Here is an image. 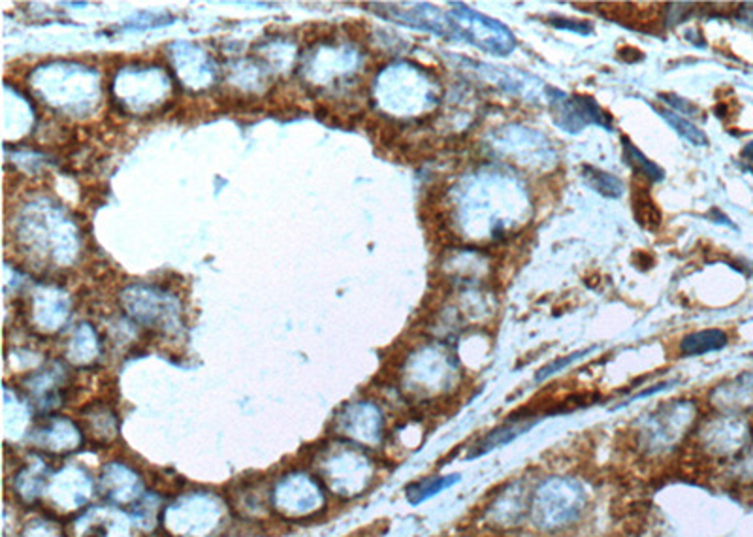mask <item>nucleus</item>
Wrapping results in <instances>:
<instances>
[{"label": "nucleus", "instance_id": "nucleus-1", "mask_svg": "<svg viewBox=\"0 0 753 537\" xmlns=\"http://www.w3.org/2000/svg\"><path fill=\"white\" fill-rule=\"evenodd\" d=\"M588 509V493L583 481L571 475H551L541 481L532 493L530 520L543 534L569 530Z\"/></svg>", "mask_w": 753, "mask_h": 537}, {"label": "nucleus", "instance_id": "nucleus-2", "mask_svg": "<svg viewBox=\"0 0 753 537\" xmlns=\"http://www.w3.org/2000/svg\"><path fill=\"white\" fill-rule=\"evenodd\" d=\"M697 419L696 403L677 400L642 417L635 427L634 442L637 453L646 459H661L671 454L684 442Z\"/></svg>", "mask_w": 753, "mask_h": 537}, {"label": "nucleus", "instance_id": "nucleus-3", "mask_svg": "<svg viewBox=\"0 0 753 537\" xmlns=\"http://www.w3.org/2000/svg\"><path fill=\"white\" fill-rule=\"evenodd\" d=\"M318 474L339 496H356L375 480V464L360 445H343L315 464Z\"/></svg>", "mask_w": 753, "mask_h": 537}, {"label": "nucleus", "instance_id": "nucleus-4", "mask_svg": "<svg viewBox=\"0 0 753 537\" xmlns=\"http://www.w3.org/2000/svg\"><path fill=\"white\" fill-rule=\"evenodd\" d=\"M752 442V429L742 417L722 415L704 422L697 430V453L710 461H731L739 459Z\"/></svg>", "mask_w": 753, "mask_h": 537}, {"label": "nucleus", "instance_id": "nucleus-5", "mask_svg": "<svg viewBox=\"0 0 753 537\" xmlns=\"http://www.w3.org/2000/svg\"><path fill=\"white\" fill-rule=\"evenodd\" d=\"M452 8L454 10L450 15L458 21V39L468 40L477 48H481L482 52L492 53L498 57H506L516 50V39L513 32L501 21L492 20L484 13L471 10L460 2L452 4Z\"/></svg>", "mask_w": 753, "mask_h": 537}, {"label": "nucleus", "instance_id": "nucleus-6", "mask_svg": "<svg viewBox=\"0 0 753 537\" xmlns=\"http://www.w3.org/2000/svg\"><path fill=\"white\" fill-rule=\"evenodd\" d=\"M326 506L323 486L307 474H289L272 491V507L281 517L307 518Z\"/></svg>", "mask_w": 753, "mask_h": 537}, {"label": "nucleus", "instance_id": "nucleus-7", "mask_svg": "<svg viewBox=\"0 0 753 537\" xmlns=\"http://www.w3.org/2000/svg\"><path fill=\"white\" fill-rule=\"evenodd\" d=\"M222 509L208 494H190L165 512V526L178 536L202 537L216 530Z\"/></svg>", "mask_w": 753, "mask_h": 537}, {"label": "nucleus", "instance_id": "nucleus-8", "mask_svg": "<svg viewBox=\"0 0 753 537\" xmlns=\"http://www.w3.org/2000/svg\"><path fill=\"white\" fill-rule=\"evenodd\" d=\"M551 93L552 109L556 117L557 127L564 128L571 135L581 133L586 125H597L613 133V117L595 103V98L586 95H565L556 90Z\"/></svg>", "mask_w": 753, "mask_h": 537}, {"label": "nucleus", "instance_id": "nucleus-9", "mask_svg": "<svg viewBox=\"0 0 753 537\" xmlns=\"http://www.w3.org/2000/svg\"><path fill=\"white\" fill-rule=\"evenodd\" d=\"M532 493L525 481H514L506 485L490 504H488L484 520L487 525L506 530L522 523L525 515H530Z\"/></svg>", "mask_w": 753, "mask_h": 537}, {"label": "nucleus", "instance_id": "nucleus-10", "mask_svg": "<svg viewBox=\"0 0 753 537\" xmlns=\"http://www.w3.org/2000/svg\"><path fill=\"white\" fill-rule=\"evenodd\" d=\"M102 491L114 506L136 507L144 498V481L125 464L112 462L102 470Z\"/></svg>", "mask_w": 753, "mask_h": 537}, {"label": "nucleus", "instance_id": "nucleus-11", "mask_svg": "<svg viewBox=\"0 0 753 537\" xmlns=\"http://www.w3.org/2000/svg\"><path fill=\"white\" fill-rule=\"evenodd\" d=\"M710 400L714 402L715 408L728 411L731 415L753 410V371L742 373L729 383L720 385L712 392Z\"/></svg>", "mask_w": 753, "mask_h": 537}, {"label": "nucleus", "instance_id": "nucleus-12", "mask_svg": "<svg viewBox=\"0 0 753 537\" xmlns=\"http://www.w3.org/2000/svg\"><path fill=\"white\" fill-rule=\"evenodd\" d=\"M538 419H541V417L537 415L519 417V419L514 417V419H509V421L501 424L500 429L492 430L490 434L482 438L481 442L475 443L473 449L469 451L468 459H477V456H481V454L490 453V451H494V449L503 448L506 443L513 442L519 435L533 429Z\"/></svg>", "mask_w": 753, "mask_h": 537}, {"label": "nucleus", "instance_id": "nucleus-13", "mask_svg": "<svg viewBox=\"0 0 753 537\" xmlns=\"http://www.w3.org/2000/svg\"><path fill=\"white\" fill-rule=\"evenodd\" d=\"M345 434L353 438L364 448L377 445L383 440V415L380 411L369 403L358 408L356 415H348V424H345Z\"/></svg>", "mask_w": 753, "mask_h": 537}, {"label": "nucleus", "instance_id": "nucleus-14", "mask_svg": "<svg viewBox=\"0 0 753 537\" xmlns=\"http://www.w3.org/2000/svg\"><path fill=\"white\" fill-rule=\"evenodd\" d=\"M728 334L720 328H709V330H699V333L684 336L680 341V352L686 357H701L707 352L720 351L723 347H728Z\"/></svg>", "mask_w": 753, "mask_h": 537}, {"label": "nucleus", "instance_id": "nucleus-15", "mask_svg": "<svg viewBox=\"0 0 753 537\" xmlns=\"http://www.w3.org/2000/svg\"><path fill=\"white\" fill-rule=\"evenodd\" d=\"M48 466L42 462H34L32 466L25 467L15 481V488L18 494L25 502H36L40 496H45V488H48Z\"/></svg>", "mask_w": 753, "mask_h": 537}, {"label": "nucleus", "instance_id": "nucleus-16", "mask_svg": "<svg viewBox=\"0 0 753 537\" xmlns=\"http://www.w3.org/2000/svg\"><path fill=\"white\" fill-rule=\"evenodd\" d=\"M621 149H624V159H626L627 165L634 168L635 173H640L642 178L652 181V183H659L665 179L663 168L656 165L653 160L648 159L642 151H640L634 141L629 140L627 136H621Z\"/></svg>", "mask_w": 753, "mask_h": 537}, {"label": "nucleus", "instance_id": "nucleus-17", "mask_svg": "<svg viewBox=\"0 0 753 537\" xmlns=\"http://www.w3.org/2000/svg\"><path fill=\"white\" fill-rule=\"evenodd\" d=\"M460 481V475H436V477H428L425 481L412 483L407 486V499L411 506H420L426 499L433 498L439 493H443L452 485H457Z\"/></svg>", "mask_w": 753, "mask_h": 537}, {"label": "nucleus", "instance_id": "nucleus-18", "mask_svg": "<svg viewBox=\"0 0 753 537\" xmlns=\"http://www.w3.org/2000/svg\"><path fill=\"white\" fill-rule=\"evenodd\" d=\"M635 219L646 231H656L661 227V211L653 202L650 191L642 186H635L634 191Z\"/></svg>", "mask_w": 753, "mask_h": 537}, {"label": "nucleus", "instance_id": "nucleus-19", "mask_svg": "<svg viewBox=\"0 0 753 537\" xmlns=\"http://www.w3.org/2000/svg\"><path fill=\"white\" fill-rule=\"evenodd\" d=\"M583 178L594 191L607 199H620L624 194V181L615 173L603 172L599 168L584 165Z\"/></svg>", "mask_w": 753, "mask_h": 537}, {"label": "nucleus", "instance_id": "nucleus-20", "mask_svg": "<svg viewBox=\"0 0 753 537\" xmlns=\"http://www.w3.org/2000/svg\"><path fill=\"white\" fill-rule=\"evenodd\" d=\"M656 112H658L659 116H661V119H665V122L669 123V125L672 127V130H677V135L682 136L684 140L690 141V144H693V146H697V148H707V146H709V136L704 135L703 130L697 127V125L688 122L686 117L678 116V114H674V112H669V109L656 108Z\"/></svg>", "mask_w": 753, "mask_h": 537}, {"label": "nucleus", "instance_id": "nucleus-21", "mask_svg": "<svg viewBox=\"0 0 753 537\" xmlns=\"http://www.w3.org/2000/svg\"><path fill=\"white\" fill-rule=\"evenodd\" d=\"M729 474L742 485H753V449H746L739 459H734Z\"/></svg>", "mask_w": 753, "mask_h": 537}, {"label": "nucleus", "instance_id": "nucleus-22", "mask_svg": "<svg viewBox=\"0 0 753 537\" xmlns=\"http://www.w3.org/2000/svg\"><path fill=\"white\" fill-rule=\"evenodd\" d=\"M592 351H594V347H592V349H584V351L571 352V355H567V357L556 358L554 362L546 365L545 368H541V370L537 371L535 381H545V379L552 378L554 373H557V371H564L565 368H569L573 362L581 360V358L586 357V355H589Z\"/></svg>", "mask_w": 753, "mask_h": 537}, {"label": "nucleus", "instance_id": "nucleus-23", "mask_svg": "<svg viewBox=\"0 0 753 537\" xmlns=\"http://www.w3.org/2000/svg\"><path fill=\"white\" fill-rule=\"evenodd\" d=\"M548 25L554 27V29H562V31L576 32L581 36H589L594 29L589 23H584V21L567 20V18H559V15H551L548 18Z\"/></svg>", "mask_w": 753, "mask_h": 537}, {"label": "nucleus", "instance_id": "nucleus-24", "mask_svg": "<svg viewBox=\"0 0 753 537\" xmlns=\"http://www.w3.org/2000/svg\"><path fill=\"white\" fill-rule=\"evenodd\" d=\"M240 509L243 512H259L264 507V494L259 491L254 493V485L243 486V491H240Z\"/></svg>", "mask_w": 753, "mask_h": 537}, {"label": "nucleus", "instance_id": "nucleus-25", "mask_svg": "<svg viewBox=\"0 0 753 537\" xmlns=\"http://www.w3.org/2000/svg\"><path fill=\"white\" fill-rule=\"evenodd\" d=\"M659 98H663L665 103L669 104V106L678 109V112H682V117L696 116V114H699V108H697V106H693V104H691L690 101H686V98H680V96L659 95Z\"/></svg>", "mask_w": 753, "mask_h": 537}, {"label": "nucleus", "instance_id": "nucleus-26", "mask_svg": "<svg viewBox=\"0 0 753 537\" xmlns=\"http://www.w3.org/2000/svg\"><path fill=\"white\" fill-rule=\"evenodd\" d=\"M25 537H63L50 525H32L27 528Z\"/></svg>", "mask_w": 753, "mask_h": 537}, {"label": "nucleus", "instance_id": "nucleus-27", "mask_svg": "<svg viewBox=\"0 0 753 537\" xmlns=\"http://www.w3.org/2000/svg\"><path fill=\"white\" fill-rule=\"evenodd\" d=\"M710 215H715L714 223L728 224V227H731V229H734V231H736V227H734V224L731 223V219H729L728 215H723L722 211L712 210V213H710Z\"/></svg>", "mask_w": 753, "mask_h": 537}, {"label": "nucleus", "instance_id": "nucleus-28", "mask_svg": "<svg viewBox=\"0 0 753 537\" xmlns=\"http://www.w3.org/2000/svg\"><path fill=\"white\" fill-rule=\"evenodd\" d=\"M742 157L747 160V162H753V140L747 141L746 146L742 148Z\"/></svg>", "mask_w": 753, "mask_h": 537}, {"label": "nucleus", "instance_id": "nucleus-29", "mask_svg": "<svg viewBox=\"0 0 753 537\" xmlns=\"http://www.w3.org/2000/svg\"><path fill=\"white\" fill-rule=\"evenodd\" d=\"M746 170H747V172H752V173H753V168H746Z\"/></svg>", "mask_w": 753, "mask_h": 537}]
</instances>
